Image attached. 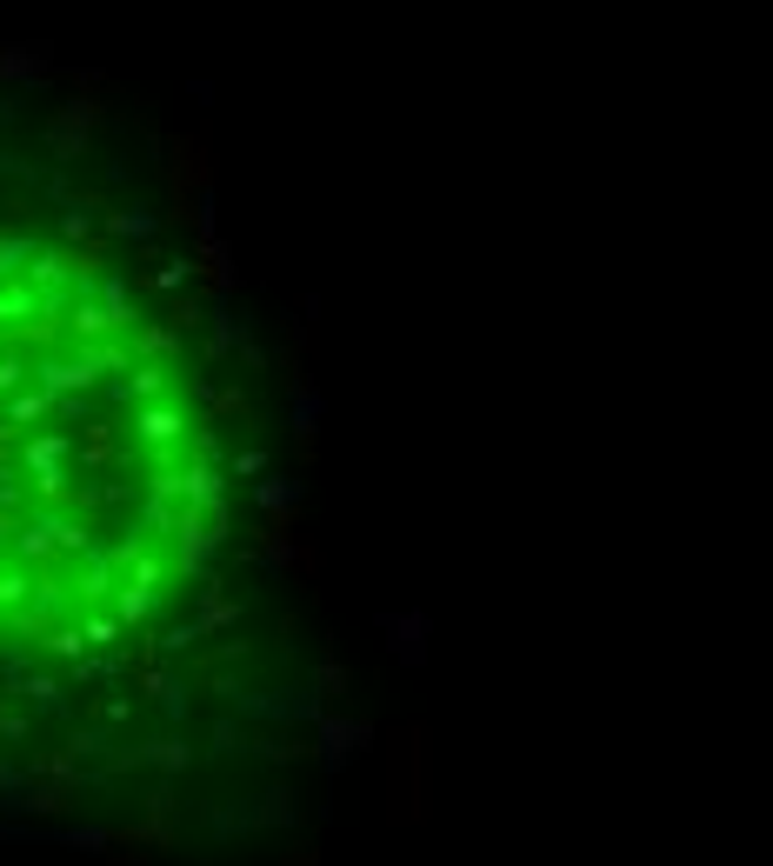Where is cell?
I'll return each mask as SVG.
<instances>
[{"instance_id":"cell-1","label":"cell","mask_w":773,"mask_h":866,"mask_svg":"<svg viewBox=\"0 0 773 866\" xmlns=\"http://www.w3.org/2000/svg\"><path fill=\"white\" fill-rule=\"evenodd\" d=\"M227 527L207 394L127 281L0 233V653L107 660L207 573Z\"/></svg>"}]
</instances>
